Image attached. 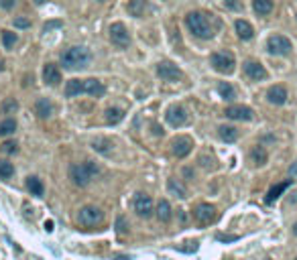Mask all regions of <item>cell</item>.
I'll return each instance as SVG.
<instances>
[{"label": "cell", "instance_id": "6da1fadb", "mask_svg": "<svg viewBox=\"0 0 297 260\" xmlns=\"http://www.w3.org/2000/svg\"><path fill=\"white\" fill-rule=\"evenodd\" d=\"M92 61V53H90L86 47H70L65 53H61V65L63 69H84V67L90 65Z\"/></svg>", "mask_w": 297, "mask_h": 260}, {"label": "cell", "instance_id": "7a4b0ae2", "mask_svg": "<svg viewBox=\"0 0 297 260\" xmlns=\"http://www.w3.org/2000/svg\"><path fill=\"white\" fill-rule=\"evenodd\" d=\"M186 25H187V29H189L198 39H212V37H214V29H212V25H210L208 15L200 13V10H196V13H189V15L186 17Z\"/></svg>", "mask_w": 297, "mask_h": 260}, {"label": "cell", "instance_id": "3957f363", "mask_svg": "<svg viewBox=\"0 0 297 260\" xmlns=\"http://www.w3.org/2000/svg\"><path fill=\"white\" fill-rule=\"evenodd\" d=\"M98 173V167L92 161H86V163H75L70 167V177L75 185L79 187H86L90 181L94 179V175Z\"/></svg>", "mask_w": 297, "mask_h": 260}, {"label": "cell", "instance_id": "277c9868", "mask_svg": "<svg viewBox=\"0 0 297 260\" xmlns=\"http://www.w3.org/2000/svg\"><path fill=\"white\" fill-rule=\"evenodd\" d=\"M210 63L212 67L218 73H224V75H230L234 71V55L230 51H218V53H212V57H210Z\"/></svg>", "mask_w": 297, "mask_h": 260}, {"label": "cell", "instance_id": "5b68a950", "mask_svg": "<svg viewBox=\"0 0 297 260\" xmlns=\"http://www.w3.org/2000/svg\"><path fill=\"white\" fill-rule=\"evenodd\" d=\"M77 220L82 225H86V228H92V225H98L102 224V220H104V213H102L100 208L96 206H84L82 209H79L77 213Z\"/></svg>", "mask_w": 297, "mask_h": 260}, {"label": "cell", "instance_id": "8992f818", "mask_svg": "<svg viewBox=\"0 0 297 260\" xmlns=\"http://www.w3.org/2000/svg\"><path fill=\"white\" fill-rule=\"evenodd\" d=\"M291 41L283 35H273L267 41V51L271 55H289L291 53Z\"/></svg>", "mask_w": 297, "mask_h": 260}, {"label": "cell", "instance_id": "52a82bcc", "mask_svg": "<svg viewBox=\"0 0 297 260\" xmlns=\"http://www.w3.org/2000/svg\"><path fill=\"white\" fill-rule=\"evenodd\" d=\"M110 41L116 45L118 49H127L130 45V35H129V31L122 22H114V25L110 27Z\"/></svg>", "mask_w": 297, "mask_h": 260}, {"label": "cell", "instance_id": "ba28073f", "mask_svg": "<svg viewBox=\"0 0 297 260\" xmlns=\"http://www.w3.org/2000/svg\"><path fill=\"white\" fill-rule=\"evenodd\" d=\"M157 75L161 77V80H165V82H177V80L184 77V73H181L179 67L173 65V63H169V61H163V63L157 65Z\"/></svg>", "mask_w": 297, "mask_h": 260}, {"label": "cell", "instance_id": "9c48e42d", "mask_svg": "<svg viewBox=\"0 0 297 260\" xmlns=\"http://www.w3.org/2000/svg\"><path fill=\"white\" fill-rule=\"evenodd\" d=\"M134 211L141 218H148L153 213V199L147 193H136L134 195Z\"/></svg>", "mask_w": 297, "mask_h": 260}, {"label": "cell", "instance_id": "30bf717a", "mask_svg": "<svg viewBox=\"0 0 297 260\" xmlns=\"http://www.w3.org/2000/svg\"><path fill=\"white\" fill-rule=\"evenodd\" d=\"M224 116L230 118V120H244V122H248V120H253L255 112L250 110L248 106H228L224 110Z\"/></svg>", "mask_w": 297, "mask_h": 260}, {"label": "cell", "instance_id": "8fae6325", "mask_svg": "<svg viewBox=\"0 0 297 260\" xmlns=\"http://www.w3.org/2000/svg\"><path fill=\"white\" fill-rule=\"evenodd\" d=\"M244 73H246V77H250L253 82H262V80H267V69L262 67L259 61H253V59H248L246 63H244Z\"/></svg>", "mask_w": 297, "mask_h": 260}, {"label": "cell", "instance_id": "7c38bea8", "mask_svg": "<svg viewBox=\"0 0 297 260\" xmlns=\"http://www.w3.org/2000/svg\"><path fill=\"white\" fill-rule=\"evenodd\" d=\"M191 139L189 137H177L173 142H171V153H173L177 159H184V156H187L191 153Z\"/></svg>", "mask_w": 297, "mask_h": 260}, {"label": "cell", "instance_id": "4fadbf2b", "mask_svg": "<svg viewBox=\"0 0 297 260\" xmlns=\"http://www.w3.org/2000/svg\"><path fill=\"white\" fill-rule=\"evenodd\" d=\"M216 216H218V211H216L214 206H210V203H200V206L196 208V211H193V218H196L200 224H210L216 220Z\"/></svg>", "mask_w": 297, "mask_h": 260}, {"label": "cell", "instance_id": "5bb4252c", "mask_svg": "<svg viewBox=\"0 0 297 260\" xmlns=\"http://www.w3.org/2000/svg\"><path fill=\"white\" fill-rule=\"evenodd\" d=\"M167 122L171 124V126H175V128L184 126V124L187 122V112L181 106H171L167 110Z\"/></svg>", "mask_w": 297, "mask_h": 260}, {"label": "cell", "instance_id": "9a60e30c", "mask_svg": "<svg viewBox=\"0 0 297 260\" xmlns=\"http://www.w3.org/2000/svg\"><path fill=\"white\" fill-rule=\"evenodd\" d=\"M82 87H84V94L88 96H94V98H100L104 96L106 87L100 80H94V77H90V80H82Z\"/></svg>", "mask_w": 297, "mask_h": 260}, {"label": "cell", "instance_id": "2e32d148", "mask_svg": "<svg viewBox=\"0 0 297 260\" xmlns=\"http://www.w3.org/2000/svg\"><path fill=\"white\" fill-rule=\"evenodd\" d=\"M267 100L275 106H283L285 102H287V89H285L283 86H273L267 92Z\"/></svg>", "mask_w": 297, "mask_h": 260}, {"label": "cell", "instance_id": "e0dca14e", "mask_svg": "<svg viewBox=\"0 0 297 260\" xmlns=\"http://www.w3.org/2000/svg\"><path fill=\"white\" fill-rule=\"evenodd\" d=\"M43 80H45V84H49V86H57L61 82L59 67H57L55 63H47L45 65V69H43Z\"/></svg>", "mask_w": 297, "mask_h": 260}, {"label": "cell", "instance_id": "ac0fdd59", "mask_svg": "<svg viewBox=\"0 0 297 260\" xmlns=\"http://www.w3.org/2000/svg\"><path fill=\"white\" fill-rule=\"evenodd\" d=\"M291 183H293V179H287V181H283V183H277L275 187H271L269 189V193H267V197H265V203H275L283 193H285V189L287 187H291Z\"/></svg>", "mask_w": 297, "mask_h": 260}, {"label": "cell", "instance_id": "d6986e66", "mask_svg": "<svg viewBox=\"0 0 297 260\" xmlns=\"http://www.w3.org/2000/svg\"><path fill=\"white\" fill-rule=\"evenodd\" d=\"M234 29H236V35L241 37L242 41H250V39L255 37V29H253V25H250L248 20L238 18V20L234 22Z\"/></svg>", "mask_w": 297, "mask_h": 260}, {"label": "cell", "instance_id": "ffe728a7", "mask_svg": "<svg viewBox=\"0 0 297 260\" xmlns=\"http://www.w3.org/2000/svg\"><path fill=\"white\" fill-rule=\"evenodd\" d=\"M35 112H37V116H39V118H49V116L53 114V106H51V102H49L47 98L37 100Z\"/></svg>", "mask_w": 297, "mask_h": 260}, {"label": "cell", "instance_id": "44dd1931", "mask_svg": "<svg viewBox=\"0 0 297 260\" xmlns=\"http://www.w3.org/2000/svg\"><path fill=\"white\" fill-rule=\"evenodd\" d=\"M253 8L257 15L267 17L273 13V0H253Z\"/></svg>", "mask_w": 297, "mask_h": 260}, {"label": "cell", "instance_id": "7402d4cb", "mask_svg": "<svg viewBox=\"0 0 297 260\" xmlns=\"http://www.w3.org/2000/svg\"><path fill=\"white\" fill-rule=\"evenodd\" d=\"M27 189L31 191V195H37V197H43V193H45V187H43L39 177H29L27 179Z\"/></svg>", "mask_w": 297, "mask_h": 260}, {"label": "cell", "instance_id": "603a6c76", "mask_svg": "<svg viewBox=\"0 0 297 260\" xmlns=\"http://www.w3.org/2000/svg\"><path fill=\"white\" fill-rule=\"evenodd\" d=\"M127 10H129V15H132V17H143L145 15V10H147V2L145 0H130L129 2V6H127Z\"/></svg>", "mask_w": 297, "mask_h": 260}, {"label": "cell", "instance_id": "cb8c5ba5", "mask_svg": "<svg viewBox=\"0 0 297 260\" xmlns=\"http://www.w3.org/2000/svg\"><path fill=\"white\" fill-rule=\"evenodd\" d=\"M79 94H84L82 80H70L65 84V96L67 98H74V96H79Z\"/></svg>", "mask_w": 297, "mask_h": 260}, {"label": "cell", "instance_id": "d4e9b609", "mask_svg": "<svg viewBox=\"0 0 297 260\" xmlns=\"http://www.w3.org/2000/svg\"><path fill=\"white\" fill-rule=\"evenodd\" d=\"M157 218H159V222H169L171 220V206H169L167 199L159 201V206H157Z\"/></svg>", "mask_w": 297, "mask_h": 260}, {"label": "cell", "instance_id": "484cf974", "mask_svg": "<svg viewBox=\"0 0 297 260\" xmlns=\"http://www.w3.org/2000/svg\"><path fill=\"white\" fill-rule=\"evenodd\" d=\"M218 134L224 142H234L238 139V130L234 126H220L218 128Z\"/></svg>", "mask_w": 297, "mask_h": 260}, {"label": "cell", "instance_id": "4316f807", "mask_svg": "<svg viewBox=\"0 0 297 260\" xmlns=\"http://www.w3.org/2000/svg\"><path fill=\"white\" fill-rule=\"evenodd\" d=\"M250 159H253V163L255 165H265L267 163V159H269V156H267V151L265 149H262V146H255V149L253 151H250Z\"/></svg>", "mask_w": 297, "mask_h": 260}, {"label": "cell", "instance_id": "83f0119b", "mask_svg": "<svg viewBox=\"0 0 297 260\" xmlns=\"http://www.w3.org/2000/svg\"><path fill=\"white\" fill-rule=\"evenodd\" d=\"M218 94L226 100V102H232L234 98H236V92H234V87L228 84V82H220L218 84Z\"/></svg>", "mask_w": 297, "mask_h": 260}, {"label": "cell", "instance_id": "f1b7e54d", "mask_svg": "<svg viewBox=\"0 0 297 260\" xmlns=\"http://www.w3.org/2000/svg\"><path fill=\"white\" fill-rule=\"evenodd\" d=\"M167 189H169V193H173L177 197H186V187L181 185L179 181H175V179H169L167 181Z\"/></svg>", "mask_w": 297, "mask_h": 260}, {"label": "cell", "instance_id": "f546056e", "mask_svg": "<svg viewBox=\"0 0 297 260\" xmlns=\"http://www.w3.org/2000/svg\"><path fill=\"white\" fill-rule=\"evenodd\" d=\"M122 118H124V112L122 110H118V108H108L106 110V122L108 124H118Z\"/></svg>", "mask_w": 297, "mask_h": 260}, {"label": "cell", "instance_id": "4dcf8cb0", "mask_svg": "<svg viewBox=\"0 0 297 260\" xmlns=\"http://www.w3.org/2000/svg\"><path fill=\"white\" fill-rule=\"evenodd\" d=\"M17 130V122L13 118H6L4 122H0V134L6 137V134H13Z\"/></svg>", "mask_w": 297, "mask_h": 260}, {"label": "cell", "instance_id": "1f68e13d", "mask_svg": "<svg viewBox=\"0 0 297 260\" xmlns=\"http://www.w3.org/2000/svg\"><path fill=\"white\" fill-rule=\"evenodd\" d=\"M15 175V167L8 161H0V179H10Z\"/></svg>", "mask_w": 297, "mask_h": 260}, {"label": "cell", "instance_id": "d6a6232c", "mask_svg": "<svg viewBox=\"0 0 297 260\" xmlns=\"http://www.w3.org/2000/svg\"><path fill=\"white\" fill-rule=\"evenodd\" d=\"M15 43H17V35H15V33L2 31V45H4V49H13Z\"/></svg>", "mask_w": 297, "mask_h": 260}, {"label": "cell", "instance_id": "836d02e7", "mask_svg": "<svg viewBox=\"0 0 297 260\" xmlns=\"http://www.w3.org/2000/svg\"><path fill=\"white\" fill-rule=\"evenodd\" d=\"M0 149H2V153H6V155H13V153H17V151H19L15 140H6L2 146H0Z\"/></svg>", "mask_w": 297, "mask_h": 260}, {"label": "cell", "instance_id": "e575fe53", "mask_svg": "<svg viewBox=\"0 0 297 260\" xmlns=\"http://www.w3.org/2000/svg\"><path fill=\"white\" fill-rule=\"evenodd\" d=\"M17 108H19V104H17L15 100H6L4 104H2V112H4V114H10V112H15Z\"/></svg>", "mask_w": 297, "mask_h": 260}, {"label": "cell", "instance_id": "d590c367", "mask_svg": "<svg viewBox=\"0 0 297 260\" xmlns=\"http://www.w3.org/2000/svg\"><path fill=\"white\" fill-rule=\"evenodd\" d=\"M116 230H118V234H127L129 232V224L122 216H118V220H116Z\"/></svg>", "mask_w": 297, "mask_h": 260}, {"label": "cell", "instance_id": "8d00e7d4", "mask_svg": "<svg viewBox=\"0 0 297 260\" xmlns=\"http://www.w3.org/2000/svg\"><path fill=\"white\" fill-rule=\"evenodd\" d=\"M15 27L17 29H27V27H31V20L29 18H15Z\"/></svg>", "mask_w": 297, "mask_h": 260}, {"label": "cell", "instance_id": "74e56055", "mask_svg": "<svg viewBox=\"0 0 297 260\" xmlns=\"http://www.w3.org/2000/svg\"><path fill=\"white\" fill-rule=\"evenodd\" d=\"M226 6L232 10H242V4L238 2V0H226Z\"/></svg>", "mask_w": 297, "mask_h": 260}, {"label": "cell", "instance_id": "f35d334b", "mask_svg": "<svg viewBox=\"0 0 297 260\" xmlns=\"http://www.w3.org/2000/svg\"><path fill=\"white\" fill-rule=\"evenodd\" d=\"M15 4H17V0H0V6H2L4 10L15 8Z\"/></svg>", "mask_w": 297, "mask_h": 260}, {"label": "cell", "instance_id": "ab89813d", "mask_svg": "<svg viewBox=\"0 0 297 260\" xmlns=\"http://www.w3.org/2000/svg\"><path fill=\"white\" fill-rule=\"evenodd\" d=\"M57 27H61V20H55V22H47V25L43 27V31H45V33H49L51 29H57Z\"/></svg>", "mask_w": 297, "mask_h": 260}, {"label": "cell", "instance_id": "60d3db41", "mask_svg": "<svg viewBox=\"0 0 297 260\" xmlns=\"http://www.w3.org/2000/svg\"><path fill=\"white\" fill-rule=\"evenodd\" d=\"M216 238L222 240V242H232V240H238V236H224V234H218Z\"/></svg>", "mask_w": 297, "mask_h": 260}, {"label": "cell", "instance_id": "b9f144b4", "mask_svg": "<svg viewBox=\"0 0 297 260\" xmlns=\"http://www.w3.org/2000/svg\"><path fill=\"white\" fill-rule=\"evenodd\" d=\"M45 230L51 232V230H53V222H45Z\"/></svg>", "mask_w": 297, "mask_h": 260}, {"label": "cell", "instance_id": "7bdbcfd3", "mask_svg": "<svg viewBox=\"0 0 297 260\" xmlns=\"http://www.w3.org/2000/svg\"><path fill=\"white\" fill-rule=\"evenodd\" d=\"M114 260H130V256H116Z\"/></svg>", "mask_w": 297, "mask_h": 260}, {"label": "cell", "instance_id": "ee69618b", "mask_svg": "<svg viewBox=\"0 0 297 260\" xmlns=\"http://www.w3.org/2000/svg\"><path fill=\"white\" fill-rule=\"evenodd\" d=\"M291 175H297V165H293V167H291Z\"/></svg>", "mask_w": 297, "mask_h": 260}, {"label": "cell", "instance_id": "f6af8a7d", "mask_svg": "<svg viewBox=\"0 0 297 260\" xmlns=\"http://www.w3.org/2000/svg\"><path fill=\"white\" fill-rule=\"evenodd\" d=\"M35 4H45V0H35Z\"/></svg>", "mask_w": 297, "mask_h": 260}, {"label": "cell", "instance_id": "bcb514c9", "mask_svg": "<svg viewBox=\"0 0 297 260\" xmlns=\"http://www.w3.org/2000/svg\"><path fill=\"white\" fill-rule=\"evenodd\" d=\"M293 234H295V236H297V224H295V225H293Z\"/></svg>", "mask_w": 297, "mask_h": 260}, {"label": "cell", "instance_id": "7dc6e473", "mask_svg": "<svg viewBox=\"0 0 297 260\" xmlns=\"http://www.w3.org/2000/svg\"><path fill=\"white\" fill-rule=\"evenodd\" d=\"M98 2H104V0H98Z\"/></svg>", "mask_w": 297, "mask_h": 260}, {"label": "cell", "instance_id": "c3c4849f", "mask_svg": "<svg viewBox=\"0 0 297 260\" xmlns=\"http://www.w3.org/2000/svg\"><path fill=\"white\" fill-rule=\"evenodd\" d=\"M267 260H269V258H267Z\"/></svg>", "mask_w": 297, "mask_h": 260}, {"label": "cell", "instance_id": "681fc988", "mask_svg": "<svg viewBox=\"0 0 297 260\" xmlns=\"http://www.w3.org/2000/svg\"><path fill=\"white\" fill-rule=\"evenodd\" d=\"M295 260H297V258H295Z\"/></svg>", "mask_w": 297, "mask_h": 260}]
</instances>
